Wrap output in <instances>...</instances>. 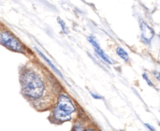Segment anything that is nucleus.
I'll return each mask as SVG.
<instances>
[{
  "instance_id": "f257e3e1",
  "label": "nucleus",
  "mask_w": 160,
  "mask_h": 131,
  "mask_svg": "<svg viewBox=\"0 0 160 131\" xmlns=\"http://www.w3.org/2000/svg\"><path fill=\"white\" fill-rule=\"evenodd\" d=\"M22 92L28 98L33 99L39 98L45 90V84L42 79L33 70H25L22 75Z\"/></svg>"
},
{
  "instance_id": "f03ea898",
  "label": "nucleus",
  "mask_w": 160,
  "mask_h": 131,
  "mask_svg": "<svg viewBox=\"0 0 160 131\" xmlns=\"http://www.w3.org/2000/svg\"><path fill=\"white\" fill-rule=\"evenodd\" d=\"M75 112V107L70 98L65 95H61L58 103L53 111V117L59 122L70 120L71 114Z\"/></svg>"
},
{
  "instance_id": "7ed1b4c3",
  "label": "nucleus",
  "mask_w": 160,
  "mask_h": 131,
  "mask_svg": "<svg viewBox=\"0 0 160 131\" xmlns=\"http://www.w3.org/2000/svg\"><path fill=\"white\" fill-rule=\"evenodd\" d=\"M0 41L1 44L4 45L5 47L18 53H24V47L22 45V43L15 38L13 37L9 32L5 31L1 33L0 36Z\"/></svg>"
},
{
  "instance_id": "20e7f679",
  "label": "nucleus",
  "mask_w": 160,
  "mask_h": 131,
  "mask_svg": "<svg viewBox=\"0 0 160 131\" xmlns=\"http://www.w3.org/2000/svg\"><path fill=\"white\" fill-rule=\"evenodd\" d=\"M88 40H89V42L94 46V49H95L96 53H98V55L103 61H105V62L108 63V64H112V61H111V60L108 58V56L105 54V53L103 52V50L100 48V46H99V44L98 43V41H97L93 37H89V38H88Z\"/></svg>"
},
{
  "instance_id": "39448f33",
  "label": "nucleus",
  "mask_w": 160,
  "mask_h": 131,
  "mask_svg": "<svg viewBox=\"0 0 160 131\" xmlns=\"http://www.w3.org/2000/svg\"><path fill=\"white\" fill-rule=\"evenodd\" d=\"M141 29H142V38L147 42L151 41L152 38L154 37L153 29L148 24H146L144 22H141Z\"/></svg>"
},
{
  "instance_id": "423d86ee",
  "label": "nucleus",
  "mask_w": 160,
  "mask_h": 131,
  "mask_svg": "<svg viewBox=\"0 0 160 131\" xmlns=\"http://www.w3.org/2000/svg\"><path fill=\"white\" fill-rule=\"evenodd\" d=\"M37 50H38V48H37ZM38 53H39V55H40V56H41V57H42V58H43V59H44V60H45V61L48 63V64H49V65H50V67H51L52 68H53V70H54V71H55V72H56L58 75H60V76L62 77V74H61V73L58 71V69H57V68L54 67V65H53V64H52V62H51V61H50V60H49V59H48V58H47V57H46V56H45V55H44V54L41 53V52H40V51H39V50H38Z\"/></svg>"
},
{
  "instance_id": "0eeeda50",
  "label": "nucleus",
  "mask_w": 160,
  "mask_h": 131,
  "mask_svg": "<svg viewBox=\"0 0 160 131\" xmlns=\"http://www.w3.org/2000/svg\"><path fill=\"white\" fill-rule=\"evenodd\" d=\"M116 53L123 59V60H125V61H128V53L123 49V48H121V47H118L117 49H116Z\"/></svg>"
},
{
  "instance_id": "6e6552de",
  "label": "nucleus",
  "mask_w": 160,
  "mask_h": 131,
  "mask_svg": "<svg viewBox=\"0 0 160 131\" xmlns=\"http://www.w3.org/2000/svg\"><path fill=\"white\" fill-rule=\"evenodd\" d=\"M57 21H58V23L61 24V27H62L63 31L65 32V34H68V29H67V27H66V23H65V22H64L63 20H61L60 18H58V19H57Z\"/></svg>"
},
{
  "instance_id": "1a4fd4ad",
  "label": "nucleus",
  "mask_w": 160,
  "mask_h": 131,
  "mask_svg": "<svg viewBox=\"0 0 160 131\" xmlns=\"http://www.w3.org/2000/svg\"><path fill=\"white\" fill-rule=\"evenodd\" d=\"M142 76H143V78H144V80H145V81L147 82V83H148L149 85H151V86H153V83H152V82H151V81L149 80V78H148V76H147V74H146V73H144V74H143Z\"/></svg>"
},
{
  "instance_id": "9d476101",
  "label": "nucleus",
  "mask_w": 160,
  "mask_h": 131,
  "mask_svg": "<svg viewBox=\"0 0 160 131\" xmlns=\"http://www.w3.org/2000/svg\"><path fill=\"white\" fill-rule=\"evenodd\" d=\"M91 95H92V97H93L94 98H98V99H102V97H100V96H97V95H95L94 93H91Z\"/></svg>"
},
{
  "instance_id": "9b49d317",
  "label": "nucleus",
  "mask_w": 160,
  "mask_h": 131,
  "mask_svg": "<svg viewBox=\"0 0 160 131\" xmlns=\"http://www.w3.org/2000/svg\"><path fill=\"white\" fill-rule=\"evenodd\" d=\"M155 75H156V77H157V79L160 81V72H155Z\"/></svg>"
},
{
  "instance_id": "f8f14e48",
  "label": "nucleus",
  "mask_w": 160,
  "mask_h": 131,
  "mask_svg": "<svg viewBox=\"0 0 160 131\" xmlns=\"http://www.w3.org/2000/svg\"><path fill=\"white\" fill-rule=\"evenodd\" d=\"M146 127L149 128V129H151V130H155V128H153V127H151V126H149V125H146Z\"/></svg>"
}]
</instances>
